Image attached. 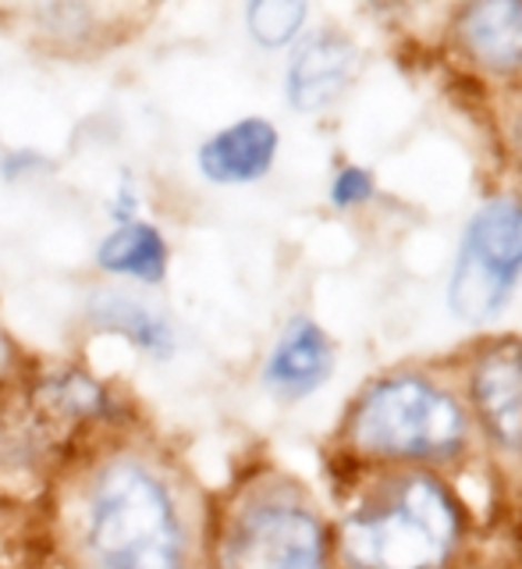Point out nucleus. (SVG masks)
<instances>
[{
	"label": "nucleus",
	"mask_w": 522,
	"mask_h": 569,
	"mask_svg": "<svg viewBox=\"0 0 522 569\" xmlns=\"http://www.w3.org/2000/svg\"><path fill=\"white\" fill-rule=\"evenodd\" d=\"M373 196V178L367 168H341L334 174V182H331V203L338 210H349V207H359V203H367Z\"/></svg>",
	"instance_id": "2eb2a0df"
},
{
	"label": "nucleus",
	"mask_w": 522,
	"mask_h": 569,
	"mask_svg": "<svg viewBox=\"0 0 522 569\" xmlns=\"http://www.w3.org/2000/svg\"><path fill=\"white\" fill-rule=\"evenodd\" d=\"M86 320L97 331L118 335L139 352L157 356V360H164V356L174 352V331L168 325V317L157 307H150V302H142L139 296L100 289L86 302Z\"/></svg>",
	"instance_id": "9d476101"
},
{
	"label": "nucleus",
	"mask_w": 522,
	"mask_h": 569,
	"mask_svg": "<svg viewBox=\"0 0 522 569\" xmlns=\"http://www.w3.org/2000/svg\"><path fill=\"white\" fill-rule=\"evenodd\" d=\"M355 71V47L338 32H317L302 40L284 76V93L295 111H323L334 103Z\"/></svg>",
	"instance_id": "1a4fd4ad"
},
{
	"label": "nucleus",
	"mask_w": 522,
	"mask_h": 569,
	"mask_svg": "<svg viewBox=\"0 0 522 569\" xmlns=\"http://www.w3.org/2000/svg\"><path fill=\"white\" fill-rule=\"evenodd\" d=\"M459 545V506L434 477L399 480L384 502L341 527L349 569H441Z\"/></svg>",
	"instance_id": "f03ea898"
},
{
	"label": "nucleus",
	"mask_w": 522,
	"mask_h": 569,
	"mask_svg": "<svg viewBox=\"0 0 522 569\" xmlns=\"http://www.w3.org/2000/svg\"><path fill=\"white\" fill-rule=\"evenodd\" d=\"M97 267L111 278H129L139 284H160L171 267V246L153 221L114 224L97 246Z\"/></svg>",
	"instance_id": "9b49d317"
},
{
	"label": "nucleus",
	"mask_w": 522,
	"mask_h": 569,
	"mask_svg": "<svg viewBox=\"0 0 522 569\" xmlns=\"http://www.w3.org/2000/svg\"><path fill=\"white\" fill-rule=\"evenodd\" d=\"M305 14L310 11H305L302 0H253L245 8V29L260 47L278 50L302 32Z\"/></svg>",
	"instance_id": "4468645a"
},
{
	"label": "nucleus",
	"mask_w": 522,
	"mask_h": 569,
	"mask_svg": "<svg viewBox=\"0 0 522 569\" xmlns=\"http://www.w3.org/2000/svg\"><path fill=\"white\" fill-rule=\"evenodd\" d=\"M11 370V342H8V335L0 331V378Z\"/></svg>",
	"instance_id": "dca6fc26"
},
{
	"label": "nucleus",
	"mask_w": 522,
	"mask_h": 569,
	"mask_svg": "<svg viewBox=\"0 0 522 569\" xmlns=\"http://www.w3.org/2000/svg\"><path fill=\"white\" fill-rule=\"evenodd\" d=\"M278 129L267 118H242L224 124L195 150V168L213 186H249L260 182L278 157Z\"/></svg>",
	"instance_id": "0eeeda50"
},
{
	"label": "nucleus",
	"mask_w": 522,
	"mask_h": 569,
	"mask_svg": "<svg viewBox=\"0 0 522 569\" xmlns=\"http://www.w3.org/2000/svg\"><path fill=\"white\" fill-rule=\"evenodd\" d=\"M213 569H331L317 509L288 488H253L228 509Z\"/></svg>",
	"instance_id": "20e7f679"
},
{
	"label": "nucleus",
	"mask_w": 522,
	"mask_h": 569,
	"mask_svg": "<svg viewBox=\"0 0 522 569\" xmlns=\"http://www.w3.org/2000/svg\"><path fill=\"white\" fill-rule=\"evenodd\" d=\"M331 373H334V346L328 331L310 317H295L267 356L263 385L274 391V396L295 402V399L313 396Z\"/></svg>",
	"instance_id": "6e6552de"
},
{
	"label": "nucleus",
	"mask_w": 522,
	"mask_h": 569,
	"mask_svg": "<svg viewBox=\"0 0 522 569\" xmlns=\"http://www.w3.org/2000/svg\"><path fill=\"white\" fill-rule=\"evenodd\" d=\"M68 551L76 569H192L185 509L168 470L135 449L89 462L68 502Z\"/></svg>",
	"instance_id": "f257e3e1"
},
{
	"label": "nucleus",
	"mask_w": 522,
	"mask_h": 569,
	"mask_svg": "<svg viewBox=\"0 0 522 569\" xmlns=\"http://www.w3.org/2000/svg\"><path fill=\"white\" fill-rule=\"evenodd\" d=\"M470 396L480 427L505 452H522V346L483 352L470 373Z\"/></svg>",
	"instance_id": "423d86ee"
},
{
	"label": "nucleus",
	"mask_w": 522,
	"mask_h": 569,
	"mask_svg": "<svg viewBox=\"0 0 522 569\" xmlns=\"http://www.w3.org/2000/svg\"><path fill=\"white\" fill-rule=\"evenodd\" d=\"M459 36L465 50L488 68H519L522 64V4L519 0H488L465 8Z\"/></svg>",
	"instance_id": "f8f14e48"
},
{
	"label": "nucleus",
	"mask_w": 522,
	"mask_h": 569,
	"mask_svg": "<svg viewBox=\"0 0 522 569\" xmlns=\"http://www.w3.org/2000/svg\"><path fill=\"white\" fill-rule=\"evenodd\" d=\"M349 445L367 459H441L465 445V417L434 381L399 373L355 402Z\"/></svg>",
	"instance_id": "7ed1b4c3"
},
{
	"label": "nucleus",
	"mask_w": 522,
	"mask_h": 569,
	"mask_svg": "<svg viewBox=\"0 0 522 569\" xmlns=\"http://www.w3.org/2000/svg\"><path fill=\"white\" fill-rule=\"evenodd\" d=\"M36 402L50 409L53 417L76 423H103L118 417V402L111 391L82 367H58L36 388Z\"/></svg>",
	"instance_id": "ddd939ff"
},
{
	"label": "nucleus",
	"mask_w": 522,
	"mask_h": 569,
	"mask_svg": "<svg viewBox=\"0 0 522 569\" xmlns=\"http://www.w3.org/2000/svg\"><path fill=\"white\" fill-rule=\"evenodd\" d=\"M522 274V200L498 196L465 224L459 260L448 284V307L465 325L501 313Z\"/></svg>",
	"instance_id": "39448f33"
}]
</instances>
